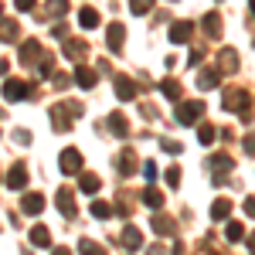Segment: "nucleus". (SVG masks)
Here are the masks:
<instances>
[{
    "mask_svg": "<svg viewBox=\"0 0 255 255\" xmlns=\"http://www.w3.org/2000/svg\"><path fill=\"white\" fill-rule=\"evenodd\" d=\"M221 106H225V113H242V116L249 119V92L245 89H228Z\"/></svg>",
    "mask_w": 255,
    "mask_h": 255,
    "instance_id": "f257e3e1",
    "label": "nucleus"
},
{
    "mask_svg": "<svg viewBox=\"0 0 255 255\" xmlns=\"http://www.w3.org/2000/svg\"><path fill=\"white\" fill-rule=\"evenodd\" d=\"M204 116V102H180V106H177V123H180V126H191V123H197V119Z\"/></svg>",
    "mask_w": 255,
    "mask_h": 255,
    "instance_id": "f03ea898",
    "label": "nucleus"
},
{
    "mask_svg": "<svg viewBox=\"0 0 255 255\" xmlns=\"http://www.w3.org/2000/svg\"><path fill=\"white\" fill-rule=\"evenodd\" d=\"M58 167H61V174H79L82 170V150H75V146H65L61 150V157H58Z\"/></svg>",
    "mask_w": 255,
    "mask_h": 255,
    "instance_id": "7ed1b4c3",
    "label": "nucleus"
},
{
    "mask_svg": "<svg viewBox=\"0 0 255 255\" xmlns=\"http://www.w3.org/2000/svg\"><path fill=\"white\" fill-rule=\"evenodd\" d=\"M232 167H235V160L228 157V153H215V157L208 160V170H215V187H221V184H225V177L221 174H228V170H232Z\"/></svg>",
    "mask_w": 255,
    "mask_h": 255,
    "instance_id": "20e7f679",
    "label": "nucleus"
},
{
    "mask_svg": "<svg viewBox=\"0 0 255 255\" xmlns=\"http://www.w3.org/2000/svg\"><path fill=\"white\" fill-rule=\"evenodd\" d=\"M48 116H51V123H55V133H68V126H72V109L68 106H51L48 109Z\"/></svg>",
    "mask_w": 255,
    "mask_h": 255,
    "instance_id": "39448f33",
    "label": "nucleus"
},
{
    "mask_svg": "<svg viewBox=\"0 0 255 255\" xmlns=\"http://www.w3.org/2000/svg\"><path fill=\"white\" fill-rule=\"evenodd\" d=\"M55 204H58V211L65 218H75V191H72V187H58Z\"/></svg>",
    "mask_w": 255,
    "mask_h": 255,
    "instance_id": "423d86ee",
    "label": "nucleus"
},
{
    "mask_svg": "<svg viewBox=\"0 0 255 255\" xmlns=\"http://www.w3.org/2000/svg\"><path fill=\"white\" fill-rule=\"evenodd\" d=\"M123 38H126V24L113 20V24H109V31H106V41H109V51H113V55L123 51Z\"/></svg>",
    "mask_w": 255,
    "mask_h": 255,
    "instance_id": "0eeeda50",
    "label": "nucleus"
},
{
    "mask_svg": "<svg viewBox=\"0 0 255 255\" xmlns=\"http://www.w3.org/2000/svg\"><path fill=\"white\" fill-rule=\"evenodd\" d=\"M119 245H123V249H129V252H139V249H143V235H139V228L126 225V228H123V235H119Z\"/></svg>",
    "mask_w": 255,
    "mask_h": 255,
    "instance_id": "6e6552de",
    "label": "nucleus"
},
{
    "mask_svg": "<svg viewBox=\"0 0 255 255\" xmlns=\"http://www.w3.org/2000/svg\"><path fill=\"white\" fill-rule=\"evenodd\" d=\"M116 170L123 177H129L133 170H136V153H133V150H119L116 153Z\"/></svg>",
    "mask_w": 255,
    "mask_h": 255,
    "instance_id": "1a4fd4ad",
    "label": "nucleus"
},
{
    "mask_svg": "<svg viewBox=\"0 0 255 255\" xmlns=\"http://www.w3.org/2000/svg\"><path fill=\"white\" fill-rule=\"evenodd\" d=\"M20 211H24V215H41V211H44V197L34 194V191L24 194V197H20Z\"/></svg>",
    "mask_w": 255,
    "mask_h": 255,
    "instance_id": "9d476101",
    "label": "nucleus"
},
{
    "mask_svg": "<svg viewBox=\"0 0 255 255\" xmlns=\"http://www.w3.org/2000/svg\"><path fill=\"white\" fill-rule=\"evenodd\" d=\"M24 96H31V89H27L24 82L10 79L7 85H3V99H7V102H17V99H24Z\"/></svg>",
    "mask_w": 255,
    "mask_h": 255,
    "instance_id": "9b49d317",
    "label": "nucleus"
},
{
    "mask_svg": "<svg viewBox=\"0 0 255 255\" xmlns=\"http://www.w3.org/2000/svg\"><path fill=\"white\" fill-rule=\"evenodd\" d=\"M106 126H109V133H113V136H129V123H126V116H123V113H113V116L106 119Z\"/></svg>",
    "mask_w": 255,
    "mask_h": 255,
    "instance_id": "f8f14e48",
    "label": "nucleus"
},
{
    "mask_svg": "<svg viewBox=\"0 0 255 255\" xmlns=\"http://www.w3.org/2000/svg\"><path fill=\"white\" fill-rule=\"evenodd\" d=\"M24 184H27V167H24V163H14L10 174H7V187H10V191H20Z\"/></svg>",
    "mask_w": 255,
    "mask_h": 255,
    "instance_id": "ddd939ff",
    "label": "nucleus"
},
{
    "mask_svg": "<svg viewBox=\"0 0 255 255\" xmlns=\"http://www.w3.org/2000/svg\"><path fill=\"white\" fill-rule=\"evenodd\" d=\"M116 99H119V102L136 99V82H129L126 75H119V79H116Z\"/></svg>",
    "mask_w": 255,
    "mask_h": 255,
    "instance_id": "4468645a",
    "label": "nucleus"
},
{
    "mask_svg": "<svg viewBox=\"0 0 255 255\" xmlns=\"http://www.w3.org/2000/svg\"><path fill=\"white\" fill-rule=\"evenodd\" d=\"M191 31H194L191 20H174V24H170V41H174V44H184V41L191 38Z\"/></svg>",
    "mask_w": 255,
    "mask_h": 255,
    "instance_id": "2eb2a0df",
    "label": "nucleus"
},
{
    "mask_svg": "<svg viewBox=\"0 0 255 255\" xmlns=\"http://www.w3.org/2000/svg\"><path fill=\"white\" fill-rule=\"evenodd\" d=\"M218 85H221V72H218V68H204V72L197 75V89H204V92H208V89H218Z\"/></svg>",
    "mask_w": 255,
    "mask_h": 255,
    "instance_id": "dca6fc26",
    "label": "nucleus"
},
{
    "mask_svg": "<svg viewBox=\"0 0 255 255\" xmlns=\"http://www.w3.org/2000/svg\"><path fill=\"white\" fill-rule=\"evenodd\" d=\"M150 225H153V232H157V235H174L177 232V225H174V218H167V215H153L150 218Z\"/></svg>",
    "mask_w": 255,
    "mask_h": 255,
    "instance_id": "f3484780",
    "label": "nucleus"
},
{
    "mask_svg": "<svg viewBox=\"0 0 255 255\" xmlns=\"http://www.w3.org/2000/svg\"><path fill=\"white\" fill-rule=\"evenodd\" d=\"M85 48H89V44H85V41H65V51H61V55H65V58H72V61H82L85 58Z\"/></svg>",
    "mask_w": 255,
    "mask_h": 255,
    "instance_id": "a211bd4d",
    "label": "nucleus"
},
{
    "mask_svg": "<svg viewBox=\"0 0 255 255\" xmlns=\"http://www.w3.org/2000/svg\"><path fill=\"white\" fill-rule=\"evenodd\" d=\"M31 245H34V249H48V245H51V232H48L44 225H34V228H31Z\"/></svg>",
    "mask_w": 255,
    "mask_h": 255,
    "instance_id": "6ab92c4d",
    "label": "nucleus"
},
{
    "mask_svg": "<svg viewBox=\"0 0 255 255\" xmlns=\"http://www.w3.org/2000/svg\"><path fill=\"white\" fill-rule=\"evenodd\" d=\"M228 211H232V201L228 197H218L215 204H211V221H225Z\"/></svg>",
    "mask_w": 255,
    "mask_h": 255,
    "instance_id": "aec40b11",
    "label": "nucleus"
},
{
    "mask_svg": "<svg viewBox=\"0 0 255 255\" xmlns=\"http://www.w3.org/2000/svg\"><path fill=\"white\" fill-rule=\"evenodd\" d=\"M79 24L85 27V31L99 27V10H92V7H82V10H79Z\"/></svg>",
    "mask_w": 255,
    "mask_h": 255,
    "instance_id": "412c9836",
    "label": "nucleus"
},
{
    "mask_svg": "<svg viewBox=\"0 0 255 255\" xmlns=\"http://www.w3.org/2000/svg\"><path fill=\"white\" fill-rule=\"evenodd\" d=\"M38 55H41V44H38V41H34V38L24 41V48H20V61H24V65H31Z\"/></svg>",
    "mask_w": 255,
    "mask_h": 255,
    "instance_id": "4be33fe9",
    "label": "nucleus"
},
{
    "mask_svg": "<svg viewBox=\"0 0 255 255\" xmlns=\"http://www.w3.org/2000/svg\"><path fill=\"white\" fill-rule=\"evenodd\" d=\"M89 211H92V218H99V221H106L109 215H116V208H113L109 201H92V208H89Z\"/></svg>",
    "mask_w": 255,
    "mask_h": 255,
    "instance_id": "5701e85b",
    "label": "nucleus"
},
{
    "mask_svg": "<svg viewBox=\"0 0 255 255\" xmlns=\"http://www.w3.org/2000/svg\"><path fill=\"white\" fill-rule=\"evenodd\" d=\"M75 82H79L82 89H92V85H96V72L85 68V65H79V68H75Z\"/></svg>",
    "mask_w": 255,
    "mask_h": 255,
    "instance_id": "b1692460",
    "label": "nucleus"
},
{
    "mask_svg": "<svg viewBox=\"0 0 255 255\" xmlns=\"http://www.w3.org/2000/svg\"><path fill=\"white\" fill-rule=\"evenodd\" d=\"M143 201H146V208H153V211L163 208V194H160L157 187H146V191H143Z\"/></svg>",
    "mask_w": 255,
    "mask_h": 255,
    "instance_id": "393cba45",
    "label": "nucleus"
},
{
    "mask_svg": "<svg viewBox=\"0 0 255 255\" xmlns=\"http://www.w3.org/2000/svg\"><path fill=\"white\" fill-rule=\"evenodd\" d=\"M17 20H0V41H14L17 38Z\"/></svg>",
    "mask_w": 255,
    "mask_h": 255,
    "instance_id": "a878e982",
    "label": "nucleus"
},
{
    "mask_svg": "<svg viewBox=\"0 0 255 255\" xmlns=\"http://www.w3.org/2000/svg\"><path fill=\"white\" fill-rule=\"evenodd\" d=\"M225 235H228V242H242V238H245V225H242V221H228Z\"/></svg>",
    "mask_w": 255,
    "mask_h": 255,
    "instance_id": "bb28decb",
    "label": "nucleus"
},
{
    "mask_svg": "<svg viewBox=\"0 0 255 255\" xmlns=\"http://www.w3.org/2000/svg\"><path fill=\"white\" fill-rule=\"evenodd\" d=\"M79 187L85 191V194H96V191H99V177L96 174H82L79 177Z\"/></svg>",
    "mask_w": 255,
    "mask_h": 255,
    "instance_id": "cd10ccee",
    "label": "nucleus"
},
{
    "mask_svg": "<svg viewBox=\"0 0 255 255\" xmlns=\"http://www.w3.org/2000/svg\"><path fill=\"white\" fill-rule=\"evenodd\" d=\"M204 31H208L211 38H221V17H218V14H208V17H204Z\"/></svg>",
    "mask_w": 255,
    "mask_h": 255,
    "instance_id": "c85d7f7f",
    "label": "nucleus"
},
{
    "mask_svg": "<svg viewBox=\"0 0 255 255\" xmlns=\"http://www.w3.org/2000/svg\"><path fill=\"white\" fill-rule=\"evenodd\" d=\"M79 252L82 255H106V249H102V245H96L92 238H82V242H79Z\"/></svg>",
    "mask_w": 255,
    "mask_h": 255,
    "instance_id": "c756f323",
    "label": "nucleus"
},
{
    "mask_svg": "<svg viewBox=\"0 0 255 255\" xmlns=\"http://www.w3.org/2000/svg\"><path fill=\"white\" fill-rule=\"evenodd\" d=\"M218 136H221V133H218V126H201V133H197V139H201L204 146H211Z\"/></svg>",
    "mask_w": 255,
    "mask_h": 255,
    "instance_id": "7c9ffc66",
    "label": "nucleus"
},
{
    "mask_svg": "<svg viewBox=\"0 0 255 255\" xmlns=\"http://www.w3.org/2000/svg\"><path fill=\"white\" fill-rule=\"evenodd\" d=\"M160 92H163L167 99H180V85H177L174 79H163L160 82Z\"/></svg>",
    "mask_w": 255,
    "mask_h": 255,
    "instance_id": "2f4dec72",
    "label": "nucleus"
},
{
    "mask_svg": "<svg viewBox=\"0 0 255 255\" xmlns=\"http://www.w3.org/2000/svg\"><path fill=\"white\" fill-rule=\"evenodd\" d=\"M221 68H225V72H235V68H238V58H235V51H232V48H225V51H221Z\"/></svg>",
    "mask_w": 255,
    "mask_h": 255,
    "instance_id": "473e14b6",
    "label": "nucleus"
},
{
    "mask_svg": "<svg viewBox=\"0 0 255 255\" xmlns=\"http://www.w3.org/2000/svg\"><path fill=\"white\" fill-rule=\"evenodd\" d=\"M150 7H153V0H129V14H136V17H143Z\"/></svg>",
    "mask_w": 255,
    "mask_h": 255,
    "instance_id": "72a5a7b5",
    "label": "nucleus"
},
{
    "mask_svg": "<svg viewBox=\"0 0 255 255\" xmlns=\"http://www.w3.org/2000/svg\"><path fill=\"white\" fill-rule=\"evenodd\" d=\"M163 180H167L170 187H177V184H180V167H167V174H163Z\"/></svg>",
    "mask_w": 255,
    "mask_h": 255,
    "instance_id": "f704fd0d",
    "label": "nucleus"
},
{
    "mask_svg": "<svg viewBox=\"0 0 255 255\" xmlns=\"http://www.w3.org/2000/svg\"><path fill=\"white\" fill-rule=\"evenodd\" d=\"M160 146L167 153H184V143H177V139H160Z\"/></svg>",
    "mask_w": 255,
    "mask_h": 255,
    "instance_id": "c9c22d12",
    "label": "nucleus"
},
{
    "mask_svg": "<svg viewBox=\"0 0 255 255\" xmlns=\"http://www.w3.org/2000/svg\"><path fill=\"white\" fill-rule=\"evenodd\" d=\"M48 10L51 14H65L68 10V0H48Z\"/></svg>",
    "mask_w": 255,
    "mask_h": 255,
    "instance_id": "e433bc0d",
    "label": "nucleus"
},
{
    "mask_svg": "<svg viewBox=\"0 0 255 255\" xmlns=\"http://www.w3.org/2000/svg\"><path fill=\"white\" fill-rule=\"evenodd\" d=\"M143 174H146V180H157V163L146 160V163H143Z\"/></svg>",
    "mask_w": 255,
    "mask_h": 255,
    "instance_id": "4c0bfd02",
    "label": "nucleus"
},
{
    "mask_svg": "<svg viewBox=\"0 0 255 255\" xmlns=\"http://www.w3.org/2000/svg\"><path fill=\"white\" fill-rule=\"evenodd\" d=\"M242 150H245L249 157L255 153V133H249V136H245V143H242Z\"/></svg>",
    "mask_w": 255,
    "mask_h": 255,
    "instance_id": "58836bf2",
    "label": "nucleus"
},
{
    "mask_svg": "<svg viewBox=\"0 0 255 255\" xmlns=\"http://www.w3.org/2000/svg\"><path fill=\"white\" fill-rule=\"evenodd\" d=\"M14 139H17L20 146H27V143H31V133H27V129H17V133H14Z\"/></svg>",
    "mask_w": 255,
    "mask_h": 255,
    "instance_id": "ea45409f",
    "label": "nucleus"
},
{
    "mask_svg": "<svg viewBox=\"0 0 255 255\" xmlns=\"http://www.w3.org/2000/svg\"><path fill=\"white\" fill-rule=\"evenodd\" d=\"M51 68H55V61H51V55H48V58L41 61V75H44V79H48V75H51Z\"/></svg>",
    "mask_w": 255,
    "mask_h": 255,
    "instance_id": "a19ab883",
    "label": "nucleus"
},
{
    "mask_svg": "<svg viewBox=\"0 0 255 255\" xmlns=\"http://www.w3.org/2000/svg\"><path fill=\"white\" fill-rule=\"evenodd\" d=\"M14 3H17V10H34L38 0H14Z\"/></svg>",
    "mask_w": 255,
    "mask_h": 255,
    "instance_id": "79ce46f5",
    "label": "nucleus"
},
{
    "mask_svg": "<svg viewBox=\"0 0 255 255\" xmlns=\"http://www.w3.org/2000/svg\"><path fill=\"white\" fill-rule=\"evenodd\" d=\"M245 215L255 218V197H245Z\"/></svg>",
    "mask_w": 255,
    "mask_h": 255,
    "instance_id": "37998d69",
    "label": "nucleus"
},
{
    "mask_svg": "<svg viewBox=\"0 0 255 255\" xmlns=\"http://www.w3.org/2000/svg\"><path fill=\"white\" fill-rule=\"evenodd\" d=\"M51 34H55V38H65V34H68V27H65V24H55V27H51Z\"/></svg>",
    "mask_w": 255,
    "mask_h": 255,
    "instance_id": "c03bdc74",
    "label": "nucleus"
},
{
    "mask_svg": "<svg viewBox=\"0 0 255 255\" xmlns=\"http://www.w3.org/2000/svg\"><path fill=\"white\" fill-rule=\"evenodd\" d=\"M146 255H167V252H163V245H150V249H146Z\"/></svg>",
    "mask_w": 255,
    "mask_h": 255,
    "instance_id": "a18cd8bd",
    "label": "nucleus"
},
{
    "mask_svg": "<svg viewBox=\"0 0 255 255\" xmlns=\"http://www.w3.org/2000/svg\"><path fill=\"white\" fill-rule=\"evenodd\" d=\"M174 255H184V245H180V242L174 245Z\"/></svg>",
    "mask_w": 255,
    "mask_h": 255,
    "instance_id": "49530a36",
    "label": "nucleus"
},
{
    "mask_svg": "<svg viewBox=\"0 0 255 255\" xmlns=\"http://www.w3.org/2000/svg\"><path fill=\"white\" fill-rule=\"evenodd\" d=\"M245 242H249V249H255V232H252L249 238H245Z\"/></svg>",
    "mask_w": 255,
    "mask_h": 255,
    "instance_id": "de8ad7c7",
    "label": "nucleus"
},
{
    "mask_svg": "<svg viewBox=\"0 0 255 255\" xmlns=\"http://www.w3.org/2000/svg\"><path fill=\"white\" fill-rule=\"evenodd\" d=\"M51 255H72V252H68V249H55Z\"/></svg>",
    "mask_w": 255,
    "mask_h": 255,
    "instance_id": "09e8293b",
    "label": "nucleus"
},
{
    "mask_svg": "<svg viewBox=\"0 0 255 255\" xmlns=\"http://www.w3.org/2000/svg\"><path fill=\"white\" fill-rule=\"evenodd\" d=\"M252 14H255V0H252Z\"/></svg>",
    "mask_w": 255,
    "mask_h": 255,
    "instance_id": "8fccbe9b",
    "label": "nucleus"
},
{
    "mask_svg": "<svg viewBox=\"0 0 255 255\" xmlns=\"http://www.w3.org/2000/svg\"><path fill=\"white\" fill-rule=\"evenodd\" d=\"M0 14H3V3H0Z\"/></svg>",
    "mask_w": 255,
    "mask_h": 255,
    "instance_id": "3c124183",
    "label": "nucleus"
}]
</instances>
